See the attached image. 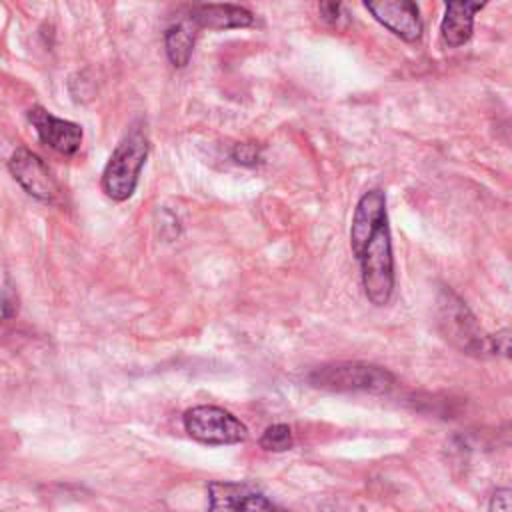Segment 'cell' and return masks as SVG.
<instances>
[{"instance_id": "5", "label": "cell", "mask_w": 512, "mask_h": 512, "mask_svg": "<svg viewBox=\"0 0 512 512\" xmlns=\"http://www.w3.org/2000/svg\"><path fill=\"white\" fill-rule=\"evenodd\" d=\"M186 432L202 444H238L248 438V428L220 406H194L184 412Z\"/></svg>"}, {"instance_id": "16", "label": "cell", "mask_w": 512, "mask_h": 512, "mask_svg": "<svg viewBox=\"0 0 512 512\" xmlns=\"http://www.w3.org/2000/svg\"><path fill=\"white\" fill-rule=\"evenodd\" d=\"M510 332L504 328V330H500L498 334H494V336H490L488 338V352H498V354H502V356H508V352H510V336H508Z\"/></svg>"}, {"instance_id": "10", "label": "cell", "mask_w": 512, "mask_h": 512, "mask_svg": "<svg viewBox=\"0 0 512 512\" xmlns=\"http://www.w3.org/2000/svg\"><path fill=\"white\" fill-rule=\"evenodd\" d=\"M384 222H386V196L380 188L368 190L358 200L352 216V226H350V246L356 258L360 256V252L364 250L366 242L376 232V228Z\"/></svg>"}, {"instance_id": "18", "label": "cell", "mask_w": 512, "mask_h": 512, "mask_svg": "<svg viewBox=\"0 0 512 512\" xmlns=\"http://www.w3.org/2000/svg\"><path fill=\"white\" fill-rule=\"evenodd\" d=\"M340 12H342V6L336 4V2H322L320 4V14L326 22L330 24H336L338 18H340Z\"/></svg>"}, {"instance_id": "15", "label": "cell", "mask_w": 512, "mask_h": 512, "mask_svg": "<svg viewBox=\"0 0 512 512\" xmlns=\"http://www.w3.org/2000/svg\"><path fill=\"white\" fill-rule=\"evenodd\" d=\"M232 158L238 162V164H244V166H256L260 160H262V148L254 142H242V144H236L234 150H232Z\"/></svg>"}, {"instance_id": "1", "label": "cell", "mask_w": 512, "mask_h": 512, "mask_svg": "<svg viewBox=\"0 0 512 512\" xmlns=\"http://www.w3.org/2000/svg\"><path fill=\"white\" fill-rule=\"evenodd\" d=\"M146 158L148 138L142 128H132L114 148L102 172V190L106 192V196L116 202L128 200L136 190Z\"/></svg>"}, {"instance_id": "11", "label": "cell", "mask_w": 512, "mask_h": 512, "mask_svg": "<svg viewBox=\"0 0 512 512\" xmlns=\"http://www.w3.org/2000/svg\"><path fill=\"white\" fill-rule=\"evenodd\" d=\"M190 22L196 28H208V30L248 28L254 24V14L244 6H236V4H200L192 8Z\"/></svg>"}, {"instance_id": "3", "label": "cell", "mask_w": 512, "mask_h": 512, "mask_svg": "<svg viewBox=\"0 0 512 512\" xmlns=\"http://www.w3.org/2000/svg\"><path fill=\"white\" fill-rule=\"evenodd\" d=\"M308 382L314 388L330 392H388L394 376L382 366L366 362H334L310 372Z\"/></svg>"}, {"instance_id": "7", "label": "cell", "mask_w": 512, "mask_h": 512, "mask_svg": "<svg viewBox=\"0 0 512 512\" xmlns=\"http://www.w3.org/2000/svg\"><path fill=\"white\" fill-rule=\"evenodd\" d=\"M8 168H10L12 176L20 182V186L30 196L44 200V202H52L58 196V184H56L52 172L42 162V158L36 156L34 152H30L26 148H18L10 156Z\"/></svg>"}, {"instance_id": "12", "label": "cell", "mask_w": 512, "mask_h": 512, "mask_svg": "<svg viewBox=\"0 0 512 512\" xmlns=\"http://www.w3.org/2000/svg\"><path fill=\"white\" fill-rule=\"evenodd\" d=\"M486 4L482 2H450L446 4V12L440 24L442 40L450 48H458L466 44L474 30V14L482 10Z\"/></svg>"}, {"instance_id": "2", "label": "cell", "mask_w": 512, "mask_h": 512, "mask_svg": "<svg viewBox=\"0 0 512 512\" xmlns=\"http://www.w3.org/2000/svg\"><path fill=\"white\" fill-rule=\"evenodd\" d=\"M358 262L362 270V286L368 300L374 306L388 304L394 292V256L388 220L380 224L370 236L358 256Z\"/></svg>"}, {"instance_id": "17", "label": "cell", "mask_w": 512, "mask_h": 512, "mask_svg": "<svg viewBox=\"0 0 512 512\" xmlns=\"http://www.w3.org/2000/svg\"><path fill=\"white\" fill-rule=\"evenodd\" d=\"M490 512H510V490H496L490 500Z\"/></svg>"}, {"instance_id": "6", "label": "cell", "mask_w": 512, "mask_h": 512, "mask_svg": "<svg viewBox=\"0 0 512 512\" xmlns=\"http://www.w3.org/2000/svg\"><path fill=\"white\" fill-rule=\"evenodd\" d=\"M208 512H286L246 484L210 482Z\"/></svg>"}, {"instance_id": "14", "label": "cell", "mask_w": 512, "mask_h": 512, "mask_svg": "<svg viewBox=\"0 0 512 512\" xmlns=\"http://www.w3.org/2000/svg\"><path fill=\"white\" fill-rule=\"evenodd\" d=\"M292 444H294V438L288 424H272L260 436V446L268 452H284V450H290Z\"/></svg>"}, {"instance_id": "8", "label": "cell", "mask_w": 512, "mask_h": 512, "mask_svg": "<svg viewBox=\"0 0 512 512\" xmlns=\"http://www.w3.org/2000/svg\"><path fill=\"white\" fill-rule=\"evenodd\" d=\"M366 10L390 32L406 42H416L422 36L420 10L410 0H376L366 2Z\"/></svg>"}, {"instance_id": "13", "label": "cell", "mask_w": 512, "mask_h": 512, "mask_svg": "<svg viewBox=\"0 0 512 512\" xmlns=\"http://www.w3.org/2000/svg\"><path fill=\"white\" fill-rule=\"evenodd\" d=\"M198 28L190 22H178L174 26H170L164 34V46H166V54L170 58V62L178 68L186 66L190 56H192V48L196 42V32Z\"/></svg>"}, {"instance_id": "4", "label": "cell", "mask_w": 512, "mask_h": 512, "mask_svg": "<svg viewBox=\"0 0 512 512\" xmlns=\"http://www.w3.org/2000/svg\"><path fill=\"white\" fill-rule=\"evenodd\" d=\"M438 326L444 338L466 354L488 352V338L484 336L476 316L452 290L442 288L438 296Z\"/></svg>"}, {"instance_id": "9", "label": "cell", "mask_w": 512, "mask_h": 512, "mask_svg": "<svg viewBox=\"0 0 512 512\" xmlns=\"http://www.w3.org/2000/svg\"><path fill=\"white\" fill-rule=\"evenodd\" d=\"M28 120L36 128L40 140L48 144L52 150L72 156L78 152L82 144V128L70 120L58 118L44 110L42 106H34L28 110Z\"/></svg>"}]
</instances>
